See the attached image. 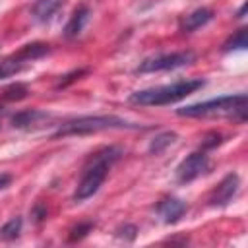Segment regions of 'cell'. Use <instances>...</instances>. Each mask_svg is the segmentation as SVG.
I'll use <instances>...</instances> for the list:
<instances>
[{"instance_id":"obj_1","label":"cell","mask_w":248,"mask_h":248,"mask_svg":"<svg viewBox=\"0 0 248 248\" xmlns=\"http://www.w3.org/2000/svg\"><path fill=\"white\" fill-rule=\"evenodd\" d=\"M120 157H122V151L114 145H108V147H103V149L95 151L83 167L81 178H79V182L76 186V192H74V202L81 203V202L89 200L91 196H95L99 192V188L103 186L110 167Z\"/></svg>"},{"instance_id":"obj_2","label":"cell","mask_w":248,"mask_h":248,"mask_svg":"<svg viewBox=\"0 0 248 248\" xmlns=\"http://www.w3.org/2000/svg\"><path fill=\"white\" fill-rule=\"evenodd\" d=\"M200 87H203V79H180L174 83L134 91L128 97V101L132 105H140V107H163V105H172V103L186 99Z\"/></svg>"},{"instance_id":"obj_3","label":"cell","mask_w":248,"mask_h":248,"mask_svg":"<svg viewBox=\"0 0 248 248\" xmlns=\"http://www.w3.org/2000/svg\"><path fill=\"white\" fill-rule=\"evenodd\" d=\"M176 112L180 116H188V118H200V116H232V118L244 122V118H246V95L244 93L225 95V97H217V99H211V101L188 105L184 108H178Z\"/></svg>"},{"instance_id":"obj_4","label":"cell","mask_w":248,"mask_h":248,"mask_svg":"<svg viewBox=\"0 0 248 248\" xmlns=\"http://www.w3.org/2000/svg\"><path fill=\"white\" fill-rule=\"evenodd\" d=\"M114 128H136L128 120L114 116V114H97V116H79L74 120L64 122L56 132L54 138H66V136H85L95 134L103 130H114Z\"/></svg>"},{"instance_id":"obj_5","label":"cell","mask_w":248,"mask_h":248,"mask_svg":"<svg viewBox=\"0 0 248 248\" xmlns=\"http://www.w3.org/2000/svg\"><path fill=\"white\" fill-rule=\"evenodd\" d=\"M48 50L50 48L45 43H29V45H23L17 52H14V54L6 56L4 60H0V79H6V78H12V76L19 74L27 66H31L35 60L46 56Z\"/></svg>"},{"instance_id":"obj_6","label":"cell","mask_w":248,"mask_h":248,"mask_svg":"<svg viewBox=\"0 0 248 248\" xmlns=\"http://www.w3.org/2000/svg\"><path fill=\"white\" fill-rule=\"evenodd\" d=\"M196 60V54L192 50H178V52H163V54H155L149 56L145 60L140 62V66L136 68L138 74H153V72H167V70H174V68H182L190 62Z\"/></svg>"},{"instance_id":"obj_7","label":"cell","mask_w":248,"mask_h":248,"mask_svg":"<svg viewBox=\"0 0 248 248\" xmlns=\"http://www.w3.org/2000/svg\"><path fill=\"white\" fill-rule=\"evenodd\" d=\"M209 167V157L205 151H194L190 153L186 159H182L176 167V180L180 184H188L192 180H196L198 176H202Z\"/></svg>"},{"instance_id":"obj_8","label":"cell","mask_w":248,"mask_h":248,"mask_svg":"<svg viewBox=\"0 0 248 248\" xmlns=\"http://www.w3.org/2000/svg\"><path fill=\"white\" fill-rule=\"evenodd\" d=\"M238 186H240L238 174H236V172H229V174L217 184V188L213 190V194L209 196V203L215 205V207L227 205L229 202H232L234 194L238 192Z\"/></svg>"},{"instance_id":"obj_9","label":"cell","mask_w":248,"mask_h":248,"mask_svg":"<svg viewBox=\"0 0 248 248\" xmlns=\"http://www.w3.org/2000/svg\"><path fill=\"white\" fill-rule=\"evenodd\" d=\"M186 209H188L186 203L178 198H165L155 207V211H157V215L161 217L163 223H176L186 213Z\"/></svg>"},{"instance_id":"obj_10","label":"cell","mask_w":248,"mask_h":248,"mask_svg":"<svg viewBox=\"0 0 248 248\" xmlns=\"http://www.w3.org/2000/svg\"><path fill=\"white\" fill-rule=\"evenodd\" d=\"M50 118V114L31 108V110H21L16 116H12V126L14 128H21V130H31V128H41L46 120Z\"/></svg>"},{"instance_id":"obj_11","label":"cell","mask_w":248,"mask_h":248,"mask_svg":"<svg viewBox=\"0 0 248 248\" xmlns=\"http://www.w3.org/2000/svg\"><path fill=\"white\" fill-rule=\"evenodd\" d=\"M89 14H91V12H89V6H85V4L78 6V8L74 10V14L70 16L66 27H64V37H66V39H76L78 35H81L83 27H85V23H87V19H89Z\"/></svg>"},{"instance_id":"obj_12","label":"cell","mask_w":248,"mask_h":248,"mask_svg":"<svg viewBox=\"0 0 248 248\" xmlns=\"http://www.w3.org/2000/svg\"><path fill=\"white\" fill-rule=\"evenodd\" d=\"M62 6H64L62 0H37L31 8V16L41 23H48L62 10Z\"/></svg>"},{"instance_id":"obj_13","label":"cell","mask_w":248,"mask_h":248,"mask_svg":"<svg viewBox=\"0 0 248 248\" xmlns=\"http://www.w3.org/2000/svg\"><path fill=\"white\" fill-rule=\"evenodd\" d=\"M211 17H213V12H211L209 8H198V10H194L192 14H188L186 17H182V21H180V31H182V33H192V31L203 27L207 21H211Z\"/></svg>"},{"instance_id":"obj_14","label":"cell","mask_w":248,"mask_h":248,"mask_svg":"<svg viewBox=\"0 0 248 248\" xmlns=\"http://www.w3.org/2000/svg\"><path fill=\"white\" fill-rule=\"evenodd\" d=\"M174 141H176V134H174V132H161V134H157V136L151 140V143H149V153L159 155V153H163L169 145H172Z\"/></svg>"},{"instance_id":"obj_15","label":"cell","mask_w":248,"mask_h":248,"mask_svg":"<svg viewBox=\"0 0 248 248\" xmlns=\"http://www.w3.org/2000/svg\"><path fill=\"white\" fill-rule=\"evenodd\" d=\"M21 225H23V221H21V217H14V219H10L4 227H2V236L6 238V240H12V238H16L19 232H21Z\"/></svg>"},{"instance_id":"obj_16","label":"cell","mask_w":248,"mask_h":248,"mask_svg":"<svg viewBox=\"0 0 248 248\" xmlns=\"http://www.w3.org/2000/svg\"><path fill=\"white\" fill-rule=\"evenodd\" d=\"M236 48H246V29L242 27V29H238L236 33H234V37H231L227 43H225V46H223V50H236Z\"/></svg>"},{"instance_id":"obj_17","label":"cell","mask_w":248,"mask_h":248,"mask_svg":"<svg viewBox=\"0 0 248 248\" xmlns=\"http://www.w3.org/2000/svg\"><path fill=\"white\" fill-rule=\"evenodd\" d=\"M27 95V87L23 83H16V85H10L6 91H4V99L6 101H19Z\"/></svg>"},{"instance_id":"obj_18","label":"cell","mask_w":248,"mask_h":248,"mask_svg":"<svg viewBox=\"0 0 248 248\" xmlns=\"http://www.w3.org/2000/svg\"><path fill=\"white\" fill-rule=\"evenodd\" d=\"M91 223H85V225H79V227H76L74 231H72V234H70V240H79V238H83L85 234H87V231H91Z\"/></svg>"},{"instance_id":"obj_19","label":"cell","mask_w":248,"mask_h":248,"mask_svg":"<svg viewBox=\"0 0 248 248\" xmlns=\"http://www.w3.org/2000/svg\"><path fill=\"white\" fill-rule=\"evenodd\" d=\"M10 182H12V174H8V172H0V190H4Z\"/></svg>"}]
</instances>
